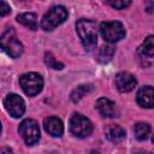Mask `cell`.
Wrapping results in <instances>:
<instances>
[{"label": "cell", "instance_id": "9a60e30c", "mask_svg": "<svg viewBox=\"0 0 154 154\" xmlns=\"http://www.w3.org/2000/svg\"><path fill=\"white\" fill-rule=\"evenodd\" d=\"M153 36H148L144 42L142 43V46L140 47V54L142 57H147L149 59H152L154 57V42H153Z\"/></svg>", "mask_w": 154, "mask_h": 154}, {"label": "cell", "instance_id": "7402d4cb", "mask_svg": "<svg viewBox=\"0 0 154 154\" xmlns=\"http://www.w3.org/2000/svg\"><path fill=\"white\" fill-rule=\"evenodd\" d=\"M0 154H13V152L8 147H2V148H0Z\"/></svg>", "mask_w": 154, "mask_h": 154}, {"label": "cell", "instance_id": "e0dca14e", "mask_svg": "<svg viewBox=\"0 0 154 154\" xmlns=\"http://www.w3.org/2000/svg\"><path fill=\"white\" fill-rule=\"evenodd\" d=\"M134 132H135V136H136L137 140L143 141V140H146L149 136L150 125L147 124V123H137L134 126Z\"/></svg>", "mask_w": 154, "mask_h": 154}, {"label": "cell", "instance_id": "3957f363", "mask_svg": "<svg viewBox=\"0 0 154 154\" xmlns=\"http://www.w3.org/2000/svg\"><path fill=\"white\" fill-rule=\"evenodd\" d=\"M67 10L64 6H53L42 18L41 26L43 30L49 31L60 25L67 18Z\"/></svg>", "mask_w": 154, "mask_h": 154}, {"label": "cell", "instance_id": "2e32d148", "mask_svg": "<svg viewBox=\"0 0 154 154\" xmlns=\"http://www.w3.org/2000/svg\"><path fill=\"white\" fill-rule=\"evenodd\" d=\"M91 90H93V85H91V84H82V85H78L77 88H75V89L72 90L70 97H71V100H72L73 102H77V101H79L85 94L90 93Z\"/></svg>", "mask_w": 154, "mask_h": 154}, {"label": "cell", "instance_id": "6da1fadb", "mask_svg": "<svg viewBox=\"0 0 154 154\" xmlns=\"http://www.w3.org/2000/svg\"><path fill=\"white\" fill-rule=\"evenodd\" d=\"M76 30L85 49H93L97 43L96 23L89 19H79L76 23Z\"/></svg>", "mask_w": 154, "mask_h": 154}, {"label": "cell", "instance_id": "ffe728a7", "mask_svg": "<svg viewBox=\"0 0 154 154\" xmlns=\"http://www.w3.org/2000/svg\"><path fill=\"white\" fill-rule=\"evenodd\" d=\"M107 4L108 5H111L113 8H116V10H124V8H126L128 6H130V4H131V1H107Z\"/></svg>", "mask_w": 154, "mask_h": 154}, {"label": "cell", "instance_id": "d4e9b609", "mask_svg": "<svg viewBox=\"0 0 154 154\" xmlns=\"http://www.w3.org/2000/svg\"><path fill=\"white\" fill-rule=\"evenodd\" d=\"M0 132H1V123H0Z\"/></svg>", "mask_w": 154, "mask_h": 154}, {"label": "cell", "instance_id": "30bf717a", "mask_svg": "<svg viewBox=\"0 0 154 154\" xmlns=\"http://www.w3.org/2000/svg\"><path fill=\"white\" fill-rule=\"evenodd\" d=\"M153 96H154L153 88L150 85H146V87H142L137 91L136 100H137L140 106L146 107V108H152L154 105V97Z\"/></svg>", "mask_w": 154, "mask_h": 154}, {"label": "cell", "instance_id": "cb8c5ba5", "mask_svg": "<svg viewBox=\"0 0 154 154\" xmlns=\"http://www.w3.org/2000/svg\"><path fill=\"white\" fill-rule=\"evenodd\" d=\"M135 154H152L150 152H144V150H137L135 152Z\"/></svg>", "mask_w": 154, "mask_h": 154}, {"label": "cell", "instance_id": "603a6c76", "mask_svg": "<svg viewBox=\"0 0 154 154\" xmlns=\"http://www.w3.org/2000/svg\"><path fill=\"white\" fill-rule=\"evenodd\" d=\"M147 5H148V10L147 11L152 13L153 12V7H154V2L153 1H149V2H147Z\"/></svg>", "mask_w": 154, "mask_h": 154}, {"label": "cell", "instance_id": "8fae6325", "mask_svg": "<svg viewBox=\"0 0 154 154\" xmlns=\"http://www.w3.org/2000/svg\"><path fill=\"white\" fill-rule=\"evenodd\" d=\"M45 130L53 137H59L64 132V125L63 122L57 117H48L43 122Z\"/></svg>", "mask_w": 154, "mask_h": 154}, {"label": "cell", "instance_id": "d6986e66", "mask_svg": "<svg viewBox=\"0 0 154 154\" xmlns=\"http://www.w3.org/2000/svg\"><path fill=\"white\" fill-rule=\"evenodd\" d=\"M45 63L47 64L48 67H51L53 70H61L64 67V65L61 63H59L58 60H55V58L53 57V54L49 53V52L45 54Z\"/></svg>", "mask_w": 154, "mask_h": 154}, {"label": "cell", "instance_id": "5bb4252c", "mask_svg": "<svg viewBox=\"0 0 154 154\" xmlns=\"http://www.w3.org/2000/svg\"><path fill=\"white\" fill-rule=\"evenodd\" d=\"M17 22L25 25L26 28H29L31 30L37 29V17H36L35 13H31V12L20 13V14L17 16Z\"/></svg>", "mask_w": 154, "mask_h": 154}, {"label": "cell", "instance_id": "4fadbf2b", "mask_svg": "<svg viewBox=\"0 0 154 154\" xmlns=\"http://www.w3.org/2000/svg\"><path fill=\"white\" fill-rule=\"evenodd\" d=\"M125 130L120 125H109L106 129V137L112 143H120L125 140Z\"/></svg>", "mask_w": 154, "mask_h": 154}, {"label": "cell", "instance_id": "9c48e42d", "mask_svg": "<svg viewBox=\"0 0 154 154\" xmlns=\"http://www.w3.org/2000/svg\"><path fill=\"white\" fill-rule=\"evenodd\" d=\"M114 83H116V87H117V89L119 91H122V93H129V91H131L136 87L137 81H136V78L131 73L123 71V72L117 73L116 79H114Z\"/></svg>", "mask_w": 154, "mask_h": 154}, {"label": "cell", "instance_id": "5b68a950", "mask_svg": "<svg viewBox=\"0 0 154 154\" xmlns=\"http://www.w3.org/2000/svg\"><path fill=\"white\" fill-rule=\"evenodd\" d=\"M100 32H101L103 40L107 42H111V43L117 42L125 36L124 25L118 20L102 22L100 25Z\"/></svg>", "mask_w": 154, "mask_h": 154}, {"label": "cell", "instance_id": "7c38bea8", "mask_svg": "<svg viewBox=\"0 0 154 154\" xmlns=\"http://www.w3.org/2000/svg\"><path fill=\"white\" fill-rule=\"evenodd\" d=\"M96 109L102 117H114L116 116V103L107 97H100L96 101Z\"/></svg>", "mask_w": 154, "mask_h": 154}, {"label": "cell", "instance_id": "ac0fdd59", "mask_svg": "<svg viewBox=\"0 0 154 154\" xmlns=\"http://www.w3.org/2000/svg\"><path fill=\"white\" fill-rule=\"evenodd\" d=\"M114 54V48L112 46H102L97 52L96 59L100 63H108Z\"/></svg>", "mask_w": 154, "mask_h": 154}, {"label": "cell", "instance_id": "8992f818", "mask_svg": "<svg viewBox=\"0 0 154 154\" xmlns=\"http://www.w3.org/2000/svg\"><path fill=\"white\" fill-rule=\"evenodd\" d=\"M18 131L26 144L32 146L38 142L40 140V128L38 124L34 119H24L18 128Z\"/></svg>", "mask_w": 154, "mask_h": 154}, {"label": "cell", "instance_id": "44dd1931", "mask_svg": "<svg viewBox=\"0 0 154 154\" xmlns=\"http://www.w3.org/2000/svg\"><path fill=\"white\" fill-rule=\"evenodd\" d=\"M11 12V7L7 2L0 0V16H6Z\"/></svg>", "mask_w": 154, "mask_h": 154}, {"label": "cell", "instance_id": "277c9868", "mask_svg": "<svg viewBox=\"0 0 154 154\" xmlns=\"http://www.w3.org/2000/svg\"><path fill=\"white\" fill-rule=\"evenodd\" d=\"M19 84L26 95L35 96L42 90L43 79H42L41 75H38L36 72H29V73H24L19 77Z\"/></svg>", "mask_w": 154, "mask_h": 154}, {"label": "cell", "instance_id": "7a4b0ae2", "mask_svg": "<svg viewBox=\"0 0 154 154\" xmlns=\"http://www.w3.org/2000/svg\"><path fill=\"white\" fill-rule=\"evenodd\" d=\"M0 48L11 58H18L23 52V45L17 37L13 28H8L0 37Z\"/></svg>", "mask_w": 154, "mask_h": 154}, {"label": "cell", "instance_id": "52a82bcc", "mask_svg": "<svg viewBox=\"0 0 154 154\" xmlns=\"http://www.w3.org/2000/svg\"><path fill=\"white\" fill-rule=\"evenodd\" d=\"M70 130L76 137H87L93 131V125L88 118L79 113H75L70 120Z\"/></svg>", "mask_w": 154, "mask_h": 154}, {"label": "cell", "instance_id": "ba28073f", "mask_svg": "<svg viewBox=\"0 0 154 154\" xmlns=\"http://www.w3.org/2000/svg\"><path fill=\"white\" fill-rule=\"evenodd\" d=\"M4 106L5 109L10 113L11 117L13 118H19L23 116L24 111H25V103L24 100L17 95V94H8L5 100H4Z\"/></svg>", "mask_w": 154, "mask_h": 154}]
</instances>
